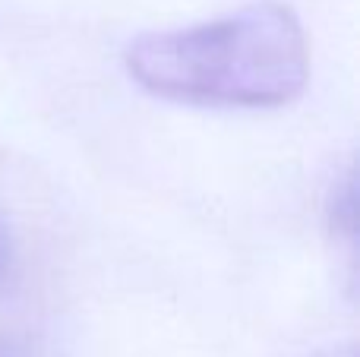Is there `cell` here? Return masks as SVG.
Returning <instances> with one entry per match:
<instances>
[{
  "mask_svg": "<svg viewBox=\"0 0 360 357\" xmlns=\"http://www.w3.org/2000/svg\"><path fill=\"white\" fill-rule=\"evenodd\" d=\"M13 269V231H10V221H6V212L0 209V288L6 285Z\"/></svg>",
  "mask_w": 360,
  "mask_h": 357,
  "instance_id": "3",
  "label": "cell"
},
{
  "mask_svg": "<svg viewBox=\"0 0 360 357\" xmlns=\"http://www.w3.org/2000/svg\"><path fill=\"white\" fill-rule=\"evenodd\" d=\"M332 357H354V354H351V351H345V354H332Z\"/></svg>",
  "mask_w": 360,
  "mask_h": 357,
  "instance_id": "5",
  "label": "cell"
},
{
  "mask_svg": "<svg viewBox=\"0 0 360 357\" xmlns=\"http://www.w3.org/2000/svg\"><path fill=\"white\" fill-rule=\"evenodd\" d=\"M0 357H25L22 351H19L13 342H6V339H0Z\"/></svg>",
  "mask_w": 360,
  "mask_h": 357,
  "instance_id": "4",
  "label": "cell"
},
{
  "mask_svg": "<svg viewBox=\"0 0 360 357\" xmlns=\"http://www.w3.org/2000/svg\"><path fill=\"white\" fill-rule=\"evenodd\" d=\"M130 76L158 98L202 108H278L310 79V44L285 4H253L212 22L146 32L127 48Z\"/></svg>",
  "mask_w": 360,
  "mask_h": 357,
  "instance_id": "1",
  "label": "cell"
},
{
  "mask_svg": "<svg viewBox=\"0 0 360 357\" xmlns=\"http://www.w3.org/2000/svg\"><path fill=\"white\" fill-rule=\"evenodd\" d=\"M357 193H354V177H345L335 190V200L329 206V221H332V231L342 234L345 240L354 244V212H357Z\"/></svg>",
  "mask_w": 360,
  "mask_h": 357,
  "instance_id": "2",
  "label": "cell"
}]
</instances>
